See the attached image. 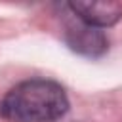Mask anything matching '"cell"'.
Returning <instances> with one entry per match:
<instances>
[{"mask_svg": "<svg viewBox=\"0 0 122 122\" xmlns=\"http://www.w3.org/2000/svg\"><path fill=\"white\" fill-rule=\"evenodd\" d=\"M65 10H69L74 19L95 29L112 27L122 19V4L111 0H99V2L76 0L65 4Z\"/></svg>", "mask_w": 122, "mask_h": 122, "instance_id": "obj_3", "label": "cell"}, {"mask_svg": "<svg viewBox=\"0 0 122 122\" xmlns=\"http://www.w3.org/2000/svg\"><path fill=\"white\" fill-rule=\"evenodd\" d=\"M67 112V92L61 84L46 78L23 80L0 101V116L8 122H57Z\"/></svg>", "mask_w": 122, "mask_h": 122, "instance_id": "obj_1", "label": "cell"}, {"mask_svg": "<svg viewBox=\"0 0 122 122\" xmlns=\"http://www.w3.org/2000/svg\"><path fill=\"white\" fill-rule=\"evenodd\" d=\"M63 40L69 46V50H72L74 53H78L82 57H90V59H97V57L105 55L109 50V40H107L105 32L101 29L90 27L78 19L65 25Z\"/></svg>", "mask_w": 122, "mask_h": 122, "instance_id": "obj_2", "label": "cell"}]
</instances>
